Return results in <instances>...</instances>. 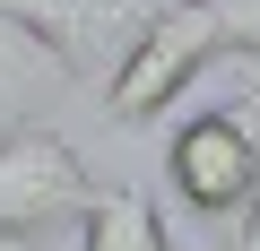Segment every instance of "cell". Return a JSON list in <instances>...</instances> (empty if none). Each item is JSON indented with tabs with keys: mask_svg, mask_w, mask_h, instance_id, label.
<instances>
[{
	"mask_svg": "<svg viewBox=\"0 0 260 251\" xmlns=\"http://www.w3.org/2000/svg\"><path fill=\"white\" fill-rule=\"evenodd\" d=\"M225 52H243L225 0H156L148 26L130 35V52H121L113 78H104V121H113V130L156 121V113H165L208 61H225Z\"/></svg>",
	"mask_w": 260,
	"mask_h": 251,
	"instance_id": "1",
	"label": "cell"
},
{
	"mask_svg": "<svg viewBox=\"0 0 260 251\" xmlns=\"http://www.w3.org/2000/svg\"><path fill=\"white\" fill-rule=\"evenodd\" d=\"M260 78L243 87V95H225V104H200L182 130L165 139V173H174V199L200 217V225H217V234H234L243 217H251V199H260Z\"/></svg>",
	"mask_w": 260,
	"mask_h": 251,
	"instance_id": "2",
	"label": "cell"
},
{
	"mask_svg": "<svg viewBox=\"0 0 260 251\" xmlns=\"http://www.w3.org/2000/svg\"><path fill=\"white\" fill-rule=\"evenodd\" d=\"M95 199L78 148L61 130H18V139H0V242H35L52 225H78Z\"/></svg>",
	"mask_w": 260,
	"mask_h": 251,
	"instance_id": "3",
	"label": "cell"
},
{
	"mask_svg": "<svg viewBox=\"0 0 260 251\" xmlns=\"http://www.w3.org/2000/svg\"><path fill=\"white\" fill-rule=\"evenodd\" d=\"M148 9L156 0H0V18L9 26H26L70 78H113V61L130 52V35L148 26Z\"/></svg>",
	"mask_w": 260,
	"mask_h": 251,
	"instance_id": "4",
	"label": "cell"
},
{
	"mask_svg": "<svg viewBox=\"0 0 260 251\" xmlns=\"http://www.w3.org/2000/svg\"><path fill=\"white\" fill-rule=\"evenodd\" d=\"M61 87H78L26 26H9L0 18V139H18V130H35V113L61 95Z\"/></svg>",
	"mask_w": 260,
	"mask_h": 251,
	"instance_id": "5",
	"label": "cell"
},
{
	"mask_svg": "<svg viewBox=\"0 0 260 251\" xmlns=\"http://www.w3.org/2000/svg\"><path fill=\"white\" fill-rule=\"evenodd\" d=\"M78 251H182L174 242V225H165V208L148 199V191H95L87 199V217H78Z\"/></svg>",
	"mask_w": 260,
	"mask_h": 251,
	"instance_id": "6",
	"label": "cell"
},
{
	"mask_svg": "<svg viewBox=\"0 0 260 251\" xmlns=\"http://www.w3.org/2000/svg\"><path fill=\"white\" fill-rule=\"evenodd\" d=\"M234 251H260V199H251V217L234 225Z\"/></svg>",
	"mask_w": 260,
	"mask_h": 251,
	"instance_id": "7",
	"label": "cell"
},
{
	"mask_svg": "<svg viewBox=\"0 0 260 251\" xmlns=\"http://www.w3.org/2000/svg\"><path fill=\"white\" fill-rule=\"evenodd\" d=\"M251 69H260V44H251Z\"/></svg>",
	"mask_w": 260,
	"mask_h": 251,
	"instance_id": "8",
	"label": "cell"
}]
</instances>
